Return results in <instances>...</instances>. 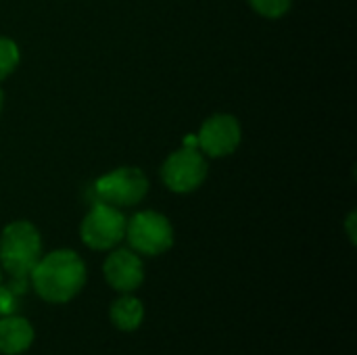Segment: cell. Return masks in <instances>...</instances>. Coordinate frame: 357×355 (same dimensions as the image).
Masks as SVG:
<instances>
[{"mask_svg":"<svg viewBox=\"0 0 357 355\" xmlns=\"http://www.w3.org/2000/svg\"><path fill=\"white\" fill-rule=\"evenodd\" d=\"M33 291L48 303L71 301L86 285V266L75 251L59 249L36 264L29 274Z\"/></svg>","mask_w":357,"mask_h":355,"instance_id":"cell-1","label":"cell"},{"mask_svg":"<svg viewBox=\"0 0 357 355\" xmlns=\"http://www.w3.org/2000/svg\"><path fill=\"white\" fill-rule=\"evenodd\" d=\"M42 257V239L33 224L17 220L0 234V266L13 278H29Z\"/></svg>","mask_w":357,"mask_h":355,"instance_id":"cell-2","label":"cell"},{"mask_svg":"<svg viewBox=\"0 0 357 355\" xmlns=\"http://www.w3.org/2000/svg\"><path fill=\"white\" fill-rule=\"evenodd\" d=\"M96 203L113 207H134L149 192V180L138 167H117L92 184Z\"/></svg>","mask_w":357,"mask_h":355,"instance_id":"cell-3","label":"cell"},{"mask_svg":"<svg viewBox=\"0 0 357 355\" xmlns=\"http://www.w3.org/2000/svg\"><path fill=\"white\" fill-rule=\"evenodd\" d=\"M126 239L136 253L161 255L174 245V228L159 211H140L126 222Z\"/></svg>","mask_w":357,"mask_h":355,"instance_id":"cell-4","label":"cell"},{"mask_svg":"<svg viewBox=\"0 0 357 355\" xmlns=\"http://www.w3.org/2000/svg\"><path fill=\"white\" fill-rule=\"evenodd\" d=\"M207 159L199 149L182 146L172 153L161 165V180L172 192H192L207 178Z\"/></svg>","mask_w":357,"mask_h":355,"instance_id":"cell-5","label":"cell"},{"mask_svg":"<svg viewBox=\"0 0 357 355\" xmlns=\"http://www.w3.org/2000/svg\"><path fill=\"white\" fill-rule=\"evenodd\" d=\"M126 218L119 207L96 203L84 218L79 234L84 245L96 251H107L119 245L126 236Z\"/></svg>","mask_w":357,"mask_h":355,"instance_id":"cell-6","label":"cell"},{"mask_svg":"<svg viewBox=\"0 0 357 355\" xmlns=\"http://www.w3.org/2000/svg\"><path fill=\"white\" fill-rule=\"evenodd\" d=\"M243 140L241 123L234 115L215 113L203 121L197 134V146L207 153V157H226L232 155Z\"/></svg>","mask_w":357,"mask_h":355,"instance_id":"cell-7","label":"cell"},{"mask_svg":"<svg viewBox=\"0 0 357 355\" xmlns=\"http://www.w3.org/2000/svg\"><path fill=\"white\" fill-rule=\"evenodd\" d=\"M105 278L119 293L136 291L144 280V266L140 257L130 249L113 251L105 262Z\"/></svg>","mask_w":357,"mask_h":355,"instance_id":"cell-8","label":"cell"},{"mask_svg":"<svg viewBox=\"0 0 357 355\" xmlns=\"http://www.w3.org/2000/svg\"><path fill=\"white\" fill-rule=\"evenodd\" d=\"M33 343V328L25 318L4 316L0 320V354L19 355Z\"/></svg>","mask_w":357,"mask_h":355,"instance_id":"cell-9","label":"cell"},{"mask_svg":"<svg viewBox=\"0 0 357 355\" xmlns=\"http://www.w3.org/2000/svg\"><path fill=\"white\" fill-rule=\"evenodd\" d=\"M144 320V305L138 297L123 293L121 297H117L111 305V322L115 328L123 331V333H132L136 331Z\"/></svg>","mask_w":357,"mask_h":355,"instance_id":"cell-10","label":"cell"},{"mask_svg":"<svg viewBox=\"0 0 357 355\" xmlns=\"http://www.w3.org/2000/svg\"><path fill=\"white\" fill-rule=\"evenodd\" d=\"M19 65V46L10 40L0 36V82L8 77Z\"/></svg>","mask_w":357,"mask_h":355,"instance_id":"cell-11","label":"cell"},{"mask_svg":"<svg viewBox=\"0 0 357 355\" xmlns=\"http://www.w3.org/2000/svg\"><path fill=\"white\" fill-rule=\"evenodd\" d=\"M251 8L266 19H280L289 13L293 0H249Z\"/></svg>","mask_w":357,"mask_h":355,"instance_id":"cell-12","label":"cell"},{"mask_svg":"<svg viewBox=\"0 0 357 355\" xmlns=\"http://www.w3.org/2000/svg\"><path fill=\"white\" fill-rule=\"evenodd\" d=\"M354 222H356V213H351V216H349V236H351V241H356V232H354Z\"/></svg>","mask_w":357,"mask_h":355,"instance_id":"cell-13","label":"cell"},{"mask_svg":"<svg viewBox=\"0 0 357 355\" xmlns=\"http://www.w3.org/2000/svg\"><path fill=\"white\" fill-rule=\"evenodd\" d=\"M2 105H4V94H2V90H0V111H2Z\"/></svg>","mask_w":357,"mask_h":355,"instance_id":"cell-14","label":"cell"},{"mask_svg":"<svg viewBox=\"0 0 357 355\" xmlns=\"http://www.w3.org/2000/svg\"><path fill=\"white\" fill-rule=\"evenodd\" d=\"M0 287H2V272H0Z\"/></svg>","mask_w":357,"mask_h":355,"instance_id":"cell-15","label":"cell"}]
</instances>
